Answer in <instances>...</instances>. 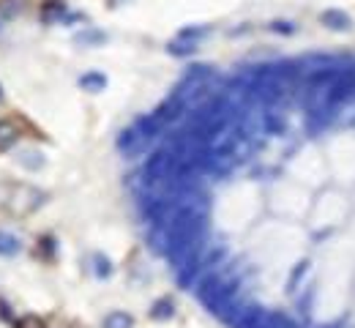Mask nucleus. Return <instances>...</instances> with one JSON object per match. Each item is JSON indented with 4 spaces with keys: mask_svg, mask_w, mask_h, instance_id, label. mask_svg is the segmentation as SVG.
<instances>
[{
    "mask_svg": "<svg viewBox=\"0 0 355 328\" xmlns=\"http://www.w3.org/2000/svg\"><path fill=\"white\" fill-rule=\"evenodd\" d=\"M44 191L36 187H14L6 197V211L14 216H28L44 202Z\"/></svg>",
    "mask_w": 355,
    "mask_h": 328,
    "instance_id": "f257e3e1",
    "label": "nucleus"
},
{
    "mask_svg": "<svg viewBox=\"0 0 355 328\" xmlns=\"http://www.w3.org/2000/svg\"><path fill=\"white\" fill-rule=\"evenodd\" d=\"M322 25H328V28H334V31H347L350 28V17L345 14V11H336V8H331V11H322Z\"/></svg>",
    "mask_w": 355,
    "mask_h": 328,
    "instance_id": "f03ea898",
    "label": "nucleus"
},
{
    "mask_svg": "<svg viewBox=\"0 0 355 328\" xmlns=\"http://www.w3.org/2000/svg\"><path fill=\"white\" fill-rule=\"evenodd\" d=\"M22 249V243H19V238L14 233H8V230H0V257H11V254H17Z\"/></svg>",
    "mask_w": 355,
    "mask_h": 328,
    "instance_id": "7ed1b4c3",
    "label": "nucleus"
},
{
    "mask_svg": "<svg viewBox=\"0 0 355 328\" xmlns=\"http://www.w3.org/2000/svg\"><path fill=\"white\" fill-rule=\"evenodd\" d=\"M80 85L90 91V94H96V91H104L107 88V77L104 74H98V71H90V74H83L80 77Z\"/></svg>",
    "mask_w": 355,
    "mask_h": 328,
    "instance_id": "20e7f679",
    "label": "nucleus"
},
{
    "mask_svg": "<svg viewBox=\"0 0 355 328\" xmlns=\"http://www.w3.org/2000/svg\"><path fill=\"white\" fill-rule=\"evenodd\" d=\"M17 137H19L17 126H14V123H8V121H0V150H8V148H14Z\"/></svg>",
    "mask_w": 355,
    "mask_h": 328,
    "instance_id": "39448f33",
    "label": "nucleus"
},
{
    "mask_svg": "<svg viewBox=\"0 0 355 328\" xmlns=\"http://www.w3.org/2000/svg\"><path fill=\"white\" fill-rule=\"evenodd\" d=\"M25 3H28V0H0V17L14 19L17 14L25 11Z\"/></svg>",
    "mask_w": 355,
    "mask_h": 328,
    "instance_id": "423d86ee",
    "label": "nucleus"
},
{
    "mask_svg": "<svg viewBox=\"0 0 355 328\" xmlns=\"http://www.w3.org/2000/svg\"><path fill=\"white\" fill-rule=\"evenodd\" d=\"M132 326H134L132 315H126V312H112V315L104 318V328H132Z\"/></svg>",
    "mask_w": 355,
    "mask_h": 328,
    "instance_id": "0eeeda50",
    "label": "nucleus"
},
{
    "mask_svg": "<svg viewBox=\"0 0 355 328\" xmlns=\"http://www.w3.org/2000/svg\"><path fill=\"white\" fill-rule=\"evenodd\" d=\"M19 164H22V167H31V170H39V167L44 164V159H42V153H36V150H22V153H19Z\"/></svg>",
    "mask_w": 355,
    "mask_h": 328,
    "instance_id": "6e6552de",
    "label": "nucleus"
},
{
    "mask_svg": "<svg viewBox=\"0 0 355 328\" xmlns=\"http://www.w3.org/2000/svg\"><path fill=\"white\" fill-rule=\"evenodd\" d=\"M156 320H167V318H173V301H159L156 307H153V312H150Z\"/></svg>",
    "mask_w": 355,
    "mask_h": 328,
    "instance_id": "1a4fd4ad",
    "label": "nucleus"
},
{
    "mask_svg": "<svg viewBox=\"0 0 355 328\" xmlns=\"http://www.w3.org/2000/svg\"><path fill=\"white\" fill-rule=\"evenodd\" d=\"M14 328H46V323L39 318V315H25V318H19Z\"/></svg>",
    "mask_w": 355,
    "mask_h": 328,
    "instance_id": "9d476101",
    "label": "nucleus"
},
{
    "mask_svg": "<svg viewBox=\"0 0 355 328\" xmlns=\"http://www.w3.org/2000/svg\"><path fill=\"white\" fill-rule=\"evenodd\" d=\"M107 36L104 33H98V31H88V33H80L77 36V44H101Z\"/></svg>",
    "mask_w": 355,
    "mask_h": 328,
    "instance_id": "9b49d317",
    "label": "nucleus"
},
{
    "mask_svg": "<svg viewBox=\"0 0 355 328\" xmlns=\"http://www.w3.org/2000/svg\"><path fill=\"white\" fill-rule=\"evenodd\" d=\"M49 14H52V17H60V14H63V3H60V0H46L44 19H49Z\"/></svg>",
    "mask_w": 355,
    "mask_h": 328,
    "instance_id": "f8f14e48",
    "label": "nucleus"
},
{
    "mask_svg": "<svg viewBox=\"0 0 355 328\" xmlns=\"http://www.w3.org/2000/svg\"><path fill=\"white\" fill-rule=\"evenodd\" d=\"M93 263H96V271H98V277H110V263H107V257H101V254H98Z\"/></svg>",
    "mask_w": 355,
    "mask_h": 328,
    "instance_id": "ddd939ff",
    "label": "nucleus"
},
{
    "mask_svg": "<svg viewBox=\"0 0 355 328\" xmlns=\"http://www.w3.org/2000/svg\"><path fill=\"white\" fill-rule=\"evenodd\" d=\"M0 98H3V91H0Z\"/></svg>",
    "mask_w": 355,
    "mask_h": 328,
    "instance_id": "4468645a",
    "label": "nucleus"
}]
</instances>
